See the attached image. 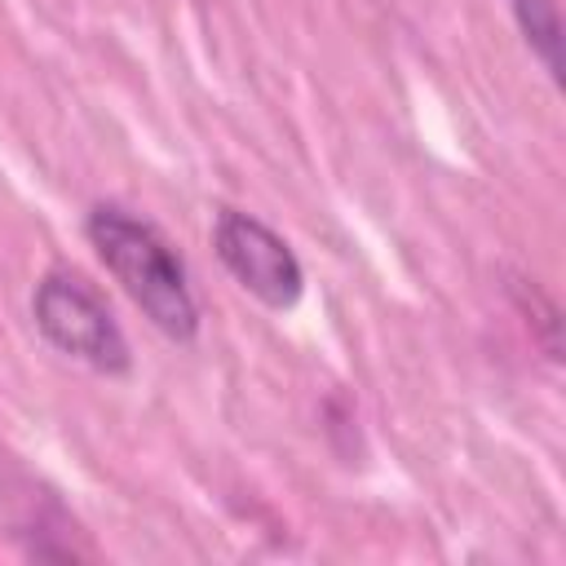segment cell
Segmentation results:
<instances>
[{
    "instance_id": "cell-3",
    "label": "cell",
    "mask_w": 566,
    "mask_h": 566,
    "mask_svg": "<svg viewBox=\"0 0 566 566\" xmlns=\"http://www.w3.org/2000/svg\"><path fill=\"white\" fill-rule=\"evenodd\" d=\"M212 248L226 274L256 296L265 310H292L305 296V265L292 243L243 208H217L212 217Z\"/></svg>"
},
{
    "instance_id": "cell-2",
    "label": "cell",
    "mask_w": 566,
    "mask_h": 566,
    "mask_svg": "<svg viewBox=\"0 0 566 566\" xmlns=\"http://www.w3.org/2000/svg\"><path fill=\"white\" fill-rule=\"evenodd\" d=\"M31 318H35V332L62 358L84 363L97 376H128L133 367L128 336L111 314L106 296L84 274L66 265L44 270L40 283L31 287Z\"/></svg>"
},
{
    "instance_id": "cell-4",
    "label": "cell",
    "mask_w": 566,
    "mask_h": 566,
    "mask_svg": "<svg viewBox=\"0 0 566 566\" xmlns=\"http://www.w3.org/2000/svg\"><path fill=\"white\" fill-rule=\"evenodd\" d=\"M509 13L517 22L522 44L531 49V57L562 88V18H557V0H509Z\"/></svg>"
},
{
    "instance_id": "cell-1",
    "label": "cell",
    "mask_w": 566,
    "mask_h": 566,
    "mask_svg": "<svg viewBox=\"0 0 566 566\" xmlns=\"http://www.w3.org/2000/svg\"><path fill=\"white\" fill-rule=\"evenodd\" d=\"M84 239L159 336L172 345H190L199 336L203 314L190 287V270L155 221L124 203H93L84 212Z\"/></svg>"
}]
</instances>
